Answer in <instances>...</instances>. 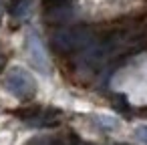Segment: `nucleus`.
<instances>
[{"label":"nucleus","instance_id":"0eeeda50","mask_svg":"<svg viewBox=\"0 0 147 145\" xmlns=\"http://www.w3.org/2000/svg\"><path fill=\"white\" fill-rule=\"evenodd\" d=\"M95 121H97L99 125L107 127V129H115V127L119 125V121H117L115 117H103V115H97V117H95Z\"/></svg>","mask_w":147,"mask_h":145},{"label":"nucleus","instance_id":"f257e3e1","mask_svg":"<svg viewBox=\"0 0 147 145\" xmlns=\"http://www.w3.org/2000/svg\"><path fill=\"white\" fill-rule=\"evenodd\" d=\"M93 38H95V32L87 26H63L53 34L51 42H53L55 51L69 55V53L83 51L85 47L91 45Z\"/></svg>","mask_w":147,"mask_h":145},{"label":"nucleus","instance_id":"9b49d317","mask_svg":"<svg viewBox=\"0 0 147 145\" xmlns=\"http://www.w3.org/2000/svg\"><path fill=\"white\" fill-rule=\"evenodd\" d=\"M0 65H2V57H0Z\"/></svg>","mask_w":147,"mask_h":145},{"label":"nucleus","instance_id":"7ed1b4c3","mask_svg":"<svg viewBox=\"0 0 147 145\" xmlns=\"http://www.w3.org/2000/svg\"><path fill=\"white\" fill-rule=\"evenodd\" d=\"M26 53H28V59H30L32 67L38 73L47 75L49 73V55H47L45 42H42V38L36 30H28V34H26Z\"/></svg>","mask_w":147,"mask_h":145},{"label":"nucleus","instance_id":"6e6552de","mask_svg":"<svg viewBox=\"0 0 147 145\" xmlns=\"http://www.w3.org/2000/svg\"><path fill=\"white\" fill-rule=\"evenodd\" d=\"M135 135H137V139H141L143 143H147V125H139L135 129Z\"/></svg>","mask_w":147,"mask_h":145},{"label":"nucleus","instance_id":"1a4fd4ad","mask_svg":"<svg viewBox=\"0 0 147 145\" xmlns=\"http://www.w3.org/2000/svg\"><path fill=\"white\" fill-rule=\"evenodd\" d=\"M28 145H53V141H51V139H47V137H38V139L30 141Z\"/></svg>","mask_w":147,"mask_h":145},{"label":"nucleus","instance_id":"423d86ee","mask_svg":"<svg viewBox=\"0 0 147 145\" xmlns=\"http://www.w3.org/2000/svg\"><path fill=\"white\" fill-rule=\"evenodd\" d=\"M32 0H16V2L10 6V16L14 18V20H24V18H28L30 16V12H32Z\"/></svg>","mask_w":147,"mask_h":145},{"label":"nucleus","instance_id":"39448f33","mask_svg":"<svg viewBox=\"0 0 147 145\" xmlns=\"http://www.w3.org/2000/svg\"><path fill=\"white\" fill-rule=\"evenodd\" d=\"M53 111L49 109H34V111H28V115L20 113V119L24 123H28L30 127H51V125H57L59 123V113L51 115Z\"/></svg>","mask_w":147,"mask_h":145},{"label":"nucleus","instance_id":"20e7f679","mask_svg":"<svg viewBox=\"0 0 147 145\" xmlns=\"http://www.w3.org/2000/svg\"><path fill=\"white\" fill-rule=\"evenodd\" d=\"M45 12H47V20L63 22L73 16V4L71 0H45Z\"/></svg>","mask_w":147,"mask_h":145},{"label":"nucleus","instance_id":"f03ea898","mask_svg":"<svg viewBox=\"0 0 147 145\" xmlns=\"http://www.w3.org/2000/svg\"><path fill=\"white\" fill-rule=\"evenodd\" d=\"M4 89L16 99H30L36 93V81L26 69L12 67L4 75Z\"/></svg>","mask_w":147,"mask_h":145},{"label":"nucleus","instance_id":"9d476101","mask_svg":"<svg viewBox=\"0 0 147 145\" xmlns=\"http://www.w3.org/2000/svg\"><path fill=\"white\" fill-rule=\"evenodd\" d=\"M0 8H2V0H0Z\"/></svg>","mask_w":147,"mask_h":145}]
</instances>
